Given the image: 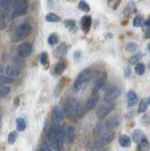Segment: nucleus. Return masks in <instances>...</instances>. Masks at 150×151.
I'll return each instance as SVG.
<instances>
[{
  "label": "nucleus",
  "instance_id": "18",
  "mask_svg": "<svg viewBox=\"0 0 150 151\" xmlns=\"http://www.w3.org/2000/svg\"><path fill=\"white\" fill-rule=\"evenodd\" d=\"M144 138V133H143V131L141 129H135L132 132V140H133L134 143L139 144Z\"/></svg>",
  "mask_w": 150,
  "mask_h": 151
},
{
  "label": "nucleus",
  "instance_id": "35",
  "mask_svg": "<svg viewBox=\"0 0 150 151\" xmlns=\"http://www.w3.org/2000/svg\"><path fill=\"white\" fill-rule=\"evenodd\" d=\"M78 8L85 12H88L89 11H90V5L85 1H79L78 2Z\"/></svg>",
  "mask_w": 150,
  "mask_h": 151
},
{
  "label": "nucleus",
  "instance_id": "3",
  "mask_svg": "<svg viewBox=\"0 0 150 151\" xmlns=\"http://www.w3.org/2000/svg\"><path fill=\"white\" fill-rule=\"evenodd\" d=\"M31 32V26L29 24H22L14 30L12 34V41L19 42L27 37Z\"/></svg>",
  "mask_w": 150,
  "mask_h": 151
},
{
  "label": "nucleus",
  "instance_id": "32",
  "mask_svg": "<svg viewBox=\"0 0 150 151\" xmlns=\"http://www.w3.org/2000/svg\"><path fill=\"white\" fill-rule=\"evenodd\" d=\"M58 35L56 34V33H52V34H50L49 35V37H48V39H47V41H48V44L50 45H56L58 42Z\"/></svg>",
  "mask_w": 150,
  "mask_h": 151
},
{
  "label": "nucleus",
  "instance_id": "42",
  "mask_svg": "<svg viewBox=\"0 0 150 151\" xmlns=\"http://www.w3.org/2000/svg\"><path fill=\"white\" fill-rule=\"evenodd\" d=\"M144 25L145 27H150V17L147 19L146 21H144Z\"/></svg>",
  "mask_w": 150,
  "mask_h": 151
},
{
  "label": "nucleus",
  "instance_id": "21",
  "mask_svg": "<svg viewBox=\"0 0 150 151\" xmlns=\"http://www.w3.org/2000/svg\"><path fill=\"white\" fill-rule=\"evenodd\" d=\"M67 50H68V47L65 44L60 45L57 47V49H56V56H57V57H62L64 55H66Z\"/></svg>",
  "mask_w": 150,
  "mask_h": 151
},
{
  "label": "nucleus",
  "instance_id": "2",
  "mask_svg": "<svg viewBox=\"0 0 150 151\" xmlns=\"http://www.w3.org/2000/svg\"><path fill=\"white\" fill-rule=\"evenodd\" d=\"M65 113L69 116H74V115H80L83 113V109L79 105L78 100L74 98L69 99V100L65 104L64 108Z\"/></svg>",
  "mask_w": 150,
  "mask_h": 151
},
{
  "label": "nucleus",
  "instance_id": "16",
  "mask_svg": "<svg viewBox=\"0 0 150 151\" xmlns=\"http://www.w3.org/2000/svg\"><path fill=\"white\" fill-rule=\"evenodd\" d=\"M65 137L69 144H73L74 139H75V129L72 126L67 127L66 131H65Z\"/></svg>",
  "mask_w": 150,
  "mask_h": 151
},
{
  "label": "nucleus",
  "instance_id": "31",
  "mask_svg": "<svg viewBox=\"0 0 150 151\" xmlns=\"http://www.w3.org/2000/svg\"><path fill=\"white\" fill-rule=\"evenodd\" d=\"M17 140V133L16 131H11L8 136V142L10 145H14Z\"/></svg>",
  "mask_w": 150,
  "mask_h": 151
},
{
  "label": "nucleus",
  "instance_id": "1",
  "mask_svg": "<svg viewBox=\"0 0 150 151\" xmlns=\"http://www.w3.org/2000/svg\"><path fill=\"white\" fill-rule=\"evenodd\" d=\"M92 76H93V73L90 69L87 68V69L82 70L81 72L78 75L76 79H75L74 86H73L74 91L78 93V92H80L81 90H83L88 85V83L90 82Z\"/></svg>",
  "mask_w": 150,
  "mask_h": 151
},
{
  "label": "nucleus",
  "instance_id": "11",
  "mask_svg": "<svg viewBox=\"0 0 150 151\" xmlns=\"http://www.w3.org/2000/svg\"><path fill=\"white\" fill-rule=\"evenodd\" d=\"M98 100H99V94H98V93H93L92 96H90V98L87 100L86 110H88V111L93 110V109L96 106Z\"/></svg>",
  "mask_w": 150,
  "mask_h": 151
},
{
  "label": "nucleus",
  "instance_id": "27",
  "mask_svg": "<svg viewBox=\"0 0 150 151\" xmlns=\"http://www.w3.org/2000/svg\"><path fill=\"white\" fill-rule=\"evenodd\" d=\"M64 26L66 27L67 29H69L70 31H74L76 30V23H75L74 20H66L64 22Z\"/></svg>",
  "mask_w": 150,
  "mask_h": 151
},
{
  "label": "nucleus",
  "instance_id": "30",
  "mask_svg": "<svg viewBox=\"0 0 150 151\" xmlns=\"http://www.w3.org/2000/svg\"><path fill=\"white\" fill-rule=\"evenodd\" d=\"M141 59H142V54L136 53L132 57H130L129 63L130 64H137V63H139V60H141Z\"/></svg>",
  "mask_w": 150,
  "mask_h": 151
},
{
  "label": "nucleus",
  "instance_id": "9",
  "mask_svg": "<svg viewBox=\"0 0 150 151\" xmlns=\"http://www.w3.org/2000/svg\"><path fill=\"white\" fill-rule=\"evenodd\" d=\"M60 131H62V129H60V122L55 121L53 123V125L51 126V129H50V131H49V135H48V138H49V141H50L51 144H52L53 142L56 140V138L59 136Z\"/></svg>",
  "mask_w": 150,
  "mask_h": 151
},
{
  "label": "nucleus",
  "instance_id": "6",
  "mask_svg": "<svg viewBox=\"0 0 150 151\" xmlns=\"http://www.w3.org/2000/svg\"><path fill=\"white\" fill-rule=\"evenodd\" d=\"M115 137V132L112 131V130H110L104 133L103 135H101L100 138H98L95 142V146H104L108 144H110L111 142L114 139Z\"/></svg>",
  "mask_w": 150,
  "mask_h": 151
},
{
  "label": "nucleus",
  "instance_id": "13",
  "mask_svg": "<svg viewBox=\"0 0 150 151\" xmlns=\"http://www.w3.org/2000/svg\"><path fill=\"white\" fill-rule=\"evenodd\" d=\"M126 97H128V99H126V101H128V104L129 107H133L136 103H137L138 101V96L137 93H136L134 91H129L128 93V96H126Z\"/></svg>",
  "mask_w": 150,
  "mask_h": 151
},
{
  "label": "nucleus",
  "instance_id": "44",
  "mask_svg": "<svg viewBox=\"0 0 150 151\" xmlns=\"http://www.w3.org/2000/svg\"><path fill=\"white\" fill-rule=\"evenodd\" d=\"M148 50H149V51H150V44H149V45H148Z\"/></svg>",
  "mask_w": 150,
  "mask_h": 151
},
{
  "label": "nucleus",
  "instance_id": "25",
  "mask_svg": "<svg viewBox=\"0 0 150 151\" xmlns=\"http://www.w3.org/2000/svg\"><path fill=\"white\" fill-rule=\"evenodd\" d=\"M45 20L47 22H59L60 17L54 12H49L47 15L45 16Z\"/></svg>",
  "mask_w": 150,
  "mask_h": 151
},
{
  "label": "nucleus",
  "instance_id": "34",
  "mask_svg": "<svg viewBox=\"0 0 150 151\" xmlns=\"http://www.w3.org/2000/svg\"><path fill=\"white\" fill-rule=\"evenodd\" d=\"M2 13H0V29L6 27V12L1 11Z\"/></svg>",
  "mask_w": 150,
  "mask_h": 151
},
{
  "label": "nucleus",
  "instance_id": "19",
  "mask_svg": "<svg viewBox=\"0 0 150 151\" xmlns=\"http://www.w3.org/2000/svg\"><path fill=\"white\" fill-rule=\"evenodd\" d=\"M119 144L121 146H123V147H128L131 145V140L128 135L122 134L119 137Z\"/></svg>",
  "mask_w": 150,
  "mask_h": 151
},
{
  "label": "nucleus",
  "instance_id": "15",
  "mask_svg": "<svg viewBox=\"0 0 150 151\" xmlns=\"http://www.w3.org/2000/svg\"><path fill=\"white\" fill-rule=\"evenodd\" d=\"M105 80L106 78L105 77H101L98 78L95 83V86H93V93H98V91L101 90L105 85Z\"/></svg>",
  "mask_w": 150,
  "mask_h": 151
},
{
  "label": "nucleus",
  "instance_id": "12",
  "mask_svg": "<svg viewBox=\"0 0 150 151\" xmlns=\"http://www.w3.org/2000/svg\"><path fill=\"white\" fill-rule=\"evenodd\" d=\"M80 24H81L82 29L85 32H88L89 30H90L91 26H92V18H91V16H89V15L83 16L81 18Z\"/></svg>",
  "mask_w": 150,
  "mask_h": 151
},
{
  "label": "nucleus",
  "instance_id": "29",
  "mask_svg": "<svg viewBox=\"0 0 150 151\" xmlns=\"http://www.w3.org/2000/svg\"><path fill=\"white\" fill-rule=\"evenodd\" d=\"M136 11V5L134 2H129L128 4V6H126V9H125V13L126 14H130V13H132Z\"/></svg>",
  "mask_w": 150,
  "mask_h": 151
},
{
  "label": "nucleus",
  "instance_id": "37",
  "mask_svg": "<svg viewBox=\"0 0 150 151\" xmlns=\"http://www.w3.org/2000/svg\"><path fill=\"white\" fill-rule=\"evenodd\" d=\"M133 26L136 27H139L142 26V24H143V17L142 16H140V15H137V16H135L134 19H133Z\"/></svg>",
  "mask_w": 150,
  "mask_h": 151
},
{
  "label": "nucleus",
  "instance_id": "20",
  "mask_svg": "<svg viewBox=\"0 0 150 151\" xmlns=\"http://www.w3.org/2000/svg\"><path fill=\"white\" fill-rule=\"evenodd\" d=\"M119 119H118V117H116V116H113V117H111V119H109L108 121H106L105 123V126L108 127V129H112V127H115L119 125Z\"/></svg>",
  "mask_w": 150,
  "mask_h": 151
},
{
  "label": "nucleus",
  "instance_id": "17",
  "mask_svg": "<svg viewBox=\"0 0 150 151\" xmlns=\"http://www.w3.org/2000/svg\"><path fill=\"white\" fill-rule=\"evenodd\" d=\"M54 116H55V121H57V122H60V121H62L63 119L64 111L60 106L55 107V109H54Z\"/></svg>",
  "mask_w": 150,
  "mask_h": 151
},
{
  "label": "nucleus",
  "instance_id": "41",
  "mask_svg": "<svg viewBox=\"0 0 150 151\" xmlns=\"http://www.w3.org/2000/svg\"><path fill=\"white\" fill-rule=\"evenodd\" d=\"M144 36H145V38H146V39H149V38H150V27L147 28L146 30H145V34H144Z\"/></svg>",
  "mask_w": 150,
  "mask_h": 151
},
{
  "label": "nucleus",
  "instance_id": "22",
  "mask_svg": "<svg viewBox=\"0 0 150 151\" xmlns=\"http://www.w3.org/2000/svg\"><path fill=\"white\" fill-rule=\"evenodd\" d=\"M134 70H135V73L137 75L142 76V75H144V71H145V66H144V64L143 63H137L135 65Z\"/></svg>",
  "mask_w": 150,
  "mask_h": 151
},
{
  "label": "nucleus",
  "instance_id": "24",
  "mask_svg": "<svg viewBox=\"0 0 150 151\" xmlns=\"http://www.w3.org/2000/svg\"><path fill=\"white\" fill-rule=\"evenodd\" d=\"M64 70H65V64L63 63H59L56 64L54 72L56 75H62L64 72Z\"/></svg>",
  "mask_w": 150,
  "mask_h": 151
},
{
  "label": "nucleus",
  "instance_id": "4",
  "mask_svg": "<svg viewBox=\"0 0 150 151\" xmlns=\"http://www.w3.org/2000/svg\"><path fill=\"white\" fill-rule=\"evenodd\" d=\"M12 18L20 17L27 12L29 3L26 1H14L12 2Z\"/></svg>",
  "mask_w": 150,
  "mask_h": 151
},
{
  "label": "nucleus",
  "instance_id": "38",
  "mask_svg": "<svg viewBox=\"0 0 150 151\" xmlns=\"http://www.w3.org/2000/svg\"><path fill=\"white\" fill-rule=\"evenodd\" d=\"M47 60H48V56H47V54H46L45 52L42 53V55L40 57V63L43 64V65H45L46 63H47Z\"/></svg>",
  "mask_w": 150,
  "mask_h": 151
},
{
  "label": "nucleus",
  "instance_id": "39",
  "mask_svg": "<svg viewBox=\"0 0 150 151\" xmlns=\"http://www.w3.org/2000/svg\"><path fill=\"white\" fill-rule=\"evenodd\" d=\"M130 74H131V69H130L129 66H128V67L125 69V77L128 78L130 76Z\"/></svg>",
  "mask_w": 150,
  "mask_h": 151
},
{
  "label": "nucleus",
  "instance_id": "7",
  "mask_svg": "<svg viewBox=\"0 0 150 151\" xmlns=\"http://www.w3.org/2000/svg\"><path fill=\"white\" fill-rule=\"evenodd\" d=\"M114 109V103L113 102H106L104 105L99 107L96 111V114L99 118L106 117L110 112H111Z\"/></svg>",
  "mask_w": 150,
  "mask_h": 151
},
{
  "label": "nucleus",
  "instance_id": "26",
  "mask_svg": "<svg viewBox=\"0 0 150 151\" xmlns=\"http://www.w3.org/2000/svg\"><path fill=\"white\" fill-rule=\"evenodd\" d=\"M138 145H139V150L140 151H146L148 149L149 143H148V141L145 138H144Z\"/></svg>",
  "mask_w": 150,
  "mask_h": 151
},
{
  "label": "nucleus",
  "instance_id": "8",
  "mask_svg": "<svg viewBox=\"0 0 150 151\" xmlns=\"http://www.w3.org/2000/svg\"><path fill=\"white\" fill-rule=\"evenodd\" d=\"M31 49H32V47L29 42H25L18 46L17 54L19 55V57H21V58H27V57H29L30 55Z\"/></svg>",
  "mask_w": 150,
  "mask_h": 151
},
{
  "label": "nucleus",
  "instance_id": "23",
  "mask_svg": "<svg viewBox=\"0 0 150 151\" xmlns=\"http://www.w3.org/2000/svg\"><path fill=\"white\" fill-rule=\"evenodd\" d=\"M16 127L19 131H23L26 129V121L23 118H17L16 119Z\"/></svg>",
  "mask_w": 150,
  "mask_h": 151
},
{
  "label": "nucleus",
  "instance_id": "33",
  "mask_svg": "<svg viewBox=\"0 0 150 151\" xmlns=\"http://www.w3.org/2000/svg\"><path fill=\"white\" fill-rule=\"evenodd\" d=\"M125 49L128 52H134V51H136V49H137V45L132 42H128L125 46Z\"/></svg>",
  "mask_w": 150,
  "mask_h": 151
},
{
  "label": "nucleus",
  "instance_id": "5",
  "mask_svg": "<svg viewBox=\"0 0 150 151\" xmlns=\"http://www.w3.org/2000/svg\"><path fill=\"white\" fill-rule=\"evenodd\" d=\"M119 94H120V90L118 87L109 85L105 90L104 100L105 102H113V100H115L119 96Z\"/></svg>",
  "mask_w": 150,
  "mask_h": 151
},
{
  "label": "nucleus",
  "instance_id": "40",
  "mask_svg": "<svg viewBox=\"0 0 150 151\" xmlns=\"http://www.w3.org/2000/svg\"><path fill=\"white\" fill-rule=\"evenodd\" d=\"M41 151H52V150H51V148L47 145H44L43 146H42V150Z\"/></svg>",
  "mask_w": 150,
  "mask_h": 151
},
{
  "label": "nucleus",
  "instance_id": "43",
  "mask_svg": "<svg viewBox=\"0 0 150 151\" xmlns=\"http://www.w3.org/2000/svg\"><path fill=\"white\" fill-rule=\"evenodd\" d=\"M147 103H148V104H150V96L148 97V100H147Z\"/></svg>",
  "mask_w": 150,
  "mask_h": 151
},
{
  "label": "nucleus",
  "instance_id": "10",
  "mask_svg": "<svg viewBox=\"0 0 150 151\" xmlns=\"http://www.w3.org/2000/svg\"><path fill=\"white\" fill-rule=\"evenodd\" d=\"M63 137H64V133H63V131L62 130L60 132L59 136L56 138V140L53 142L52 144H51L53 146V148L56 151H62V146H63Z\"/></svg>",
  "mask_w": 150,
  "mask_h": 151
},
{
  "label": "nucleus",
  "instance_id": "14",
  "mask_svg": "<svg viewBox=\"0 0 150 151\" xmlns=\"http://www.w3.org/2000/svg\"><path fill=\"white\" fill-rule=\"evenodd\" d=\"M5 74L6 76H8L9 78H15L18 77L20 75V70L18 69L17 67H13V66H8L5 70Z\"/></svg>",
  "mask_w": 150,
  "mask_h": 151
},
{
  "label": "nucleus",
  "instance_id": "28",
  "mask_svg": "<svg viewBox=\"0 0 150 151\" xmlns=\"http://www.w3.org/2000/svg\"><path fill=\"white\" fill-rule=\"evenodd\" d=\"M147 106H148V103H147L146 100H141V102L139 104V108H138V112L139 113H143L144 111H146Z\"/></svg>",
  "mask_w": 150,
  "mask_h": 151
},
{
  "label": "nucleus",
  "instance_id": "36",
  "mask_svg": "<svg viewBox=\"0 0 150 151\" xmlns=\"http://www.w3.org/2000/svg\"><path fill=\"white\" fill-rule=\"evenodd\" d=\"M11 92V88L9 86H0V97L6 96L7 94Z\"/></svg>",
  "mask_w": 150,
  "mask_h": 151
}]
</instances>
